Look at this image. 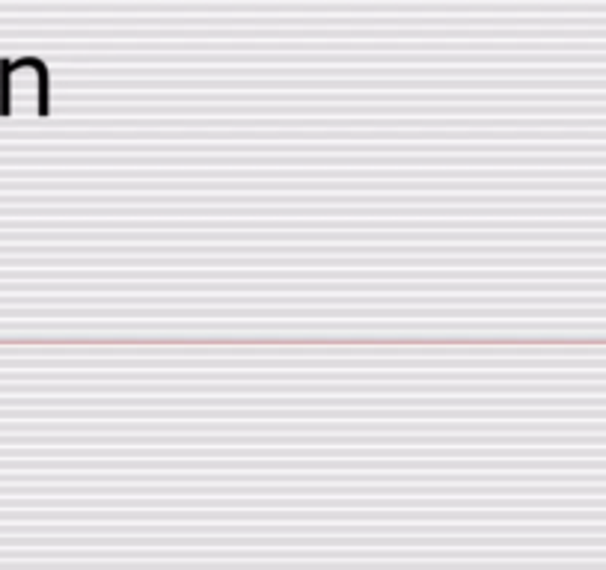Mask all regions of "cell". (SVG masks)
Listing matches in <instances>:
<instances>
[{"instance_id":"obj_1","label":"cell","mask_w":606,"mask_h":570,"mask_svg":"<svg viewBox=\"0 0 606 570\" xmlns=\"http://www.w3.org/2000/svg\"><path fill=\"white\" fill-rule=\"evenodd\" d=\"M9 78H12V63L9 60H0V113L6 116L12 107H9Z\"/></svg>"}]
</instances>
